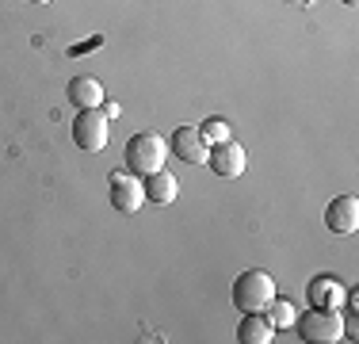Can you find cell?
<instances>
[{
    "mask_svg": "<svg viewBox=\"0 0 359 344\" xmlns=\"http://www.w3.org/2000/svg\"><path fill=\"white\" fill-rule=\"evenodd\" d=\"M107 184H111V206H115L118 214H138L142 206H145V184H142V176H134L130 168H115L107 176Z\"/></svg>",
    "mask_w": 359,
    "mask_h": 344,
    "instance_id": "obj_5",
    "label": "cell"
},
{
    "mask_svg": "<svg viewBox=\"0 0 359 344\" xmlns=\"http://www.w3.org/2000/svg\"><path fill=\"white\" fill-rule=\"evenodd\" d=\"M199 134H203V142H207V145H218V142H226V138H229V123H226V119H218V115H210L207 123L199 126Z\"/></svg>",
    "mask_w": 359,
    "mask_h": 344,
    "instance_id": "obj_14",
    "label": "cell"
},
{
    "mask_svg": "<svg viewBox=\"0 0 359 344\" xmlns=\"http://www.w3.org/2000/svg\"><path fill=\"white\" fill-rule=\"evenodd\" d=\"M302 340H313V344H337L344 340V317L340 310H329V306H310L302 317H294Z\"/></svg>",
    "mask_w": 359,
    "mask_h": 344,
    "instance_id": "obj_3",
    "label": "cell"
},
{
    "mask_svg": "<svg viewBox=\"0 0 359 344\" xmlns=\"http://www.w3.org/2000/svg\"><path fill=\"white\" fill-rule=\"evenodd\" d=\"M344 283L337 279V275H318V279H310V287H306V298H310V306H329V310H340L344 303Z\"/></svg>",
    "mask_w": 359,
    "mask_h": 344,
    "instance_id": "obj_9",
    "label": "cell"
},
{
    "mask_svg": "<svg viewBox=\"0 0 359 344\" xmlns=\"http://www.w3.org/2000/svg\"><path fill=\"white\" fill-rule=\"evenodd\" d=\"M344 4H355V0H344Z\"/></svg>",
    "mask_w": 359,
    "mask_h": 344,
    "instance_id": "obj_16",
    "label": "cell"
},
{
    "mask_svg": "<svg viewBox=\"0 0 359 344\" xmlns=\"http://www.w3.org/2000/svg\"><path fill=\"white\" fill-rule=\"evenodd\" d=\"M237 340H241V344H271V340H276V325H271L260 310H256V314H241Z\"/></svg>",
    "mask_w": 359,
    "mask_h": 344,
    "instance_id": "obj_11",
    "label": "cell"
},
{
    "mask_svg": "<svg viewBox=\"0 0 359 344\" xmlns=\"http://www.w3.org/2000/svg\"><path fill=\"white\" fill-rule=\"evenodd\" d=\"M126 168L134 172V176H149V172H157V168H165V157H168V145H165V138L161 134H153V131H142V134H134L130 142H126Z\"/></svg>",
    "mask_w": 359,
    "mask_h": 344,
    "instance_id": "obj_1",
    "label": "cell"
},
{
    "mask_svg": "<svg viewBox=\"0 0 359 344\" xmlns=\"http://www.w3.org/2000/svg\"><path fill=\"white\" fill-rule=\"evenodd\" d=\"M142 184H145V199H149V203H157V206H168V203H176V195H180V184H176V176H172V172H165V168L149 172V176H145Z\"/></svg>",
    "mask_w": 359,
    "mask_h": 344,
    "instance_id": "obj_10",
    "label": "cell"
},
{
    "mask_svg": "<svg viewBox=\"0 0 359 344\" xmlns=\"http://www.w3.org/2000/svg\"><path fill=\"white\" fill-rule=\"evenodd\" d=\"M264 310H268V314H264V317H268V322L271 325H276V329H287V325H294V303H287V298H271V303L268 306H264Z\"/></svg>",
    "mask_w": 359,
    "mask_h": 344,
    "instance_id": "obj_13",
    "label": "cell"
},
{
    "mask_svg": "<svg viewBox=\"0 0 359 344\" xmlns=\"http://www.w3.org/2000/svg\"><path fill=\"white\" fill-rule=\"evenodd\" d=\"M111 138V119L100 107H81L73 119V145L81 153H104Z\"/></svg>",
    "mask_w": 359,
    "mask_h": 344,
    "instance_id": "obj_4",
    "label": "cell"
},
{
    "mask_svg": "<svg viewBox=\"0 0 359 344\" xmlns=\"http://www.w3.org/2000/svg\"><path fill=\"white\" fill-rule=\"evenodd\" d=\"M276 298V279H271L264 268H249L233 279V306L241 314H256Z\"/></svg>",
    "mask_w": 359,
    "mask_h": 344,
    "instance_id": "obj_2",
    "label": "cell"
},
{
    "mask_svg": "<svg viewBox=\"0 0 359 344\" xmlns=\"http://www.w3.org/2000/svg\"><path fill=\"white\" fill-rule=\"evenodd\" d=\"M31 4H50V0H31Z\"/></svg>",
    "mask_w": 359,
    "mask_h": 344,
    "instance_id": "obj_15",
    "label": "cell"
},
{
    "mask_svg": "<svg viewBox=\"0 0 359 344\" xmlns=\"http://www.w3.org/2000/svg\"><path fill=\"white\" fill-rule=\"evenodd\" d=\"M65 96H69V103L76 111L81 107H100V103H104V84H100L96 77H73L69 88H65Z\"/></svg>",
    "mask_w": 359,
    "mask_h": 344,
    "instance_id": "obj_12",
    "label": "cell"
},
{
    "mask_svg": "<svg viewBox=\"0 0 359 344\" xmlns=\"http://www.w3.org/2000/svg\"><path fill=\"white\" fill-rule=\"evenodd\" d=\"M168 153H176L180 161H187V165H207L210 145L203 142L199 126H176L172 138H168Z\"/></svg>",
    "mask_w": 359,
    "mask_h": 344,
    "instance_id": "obj_7",
    "label": "cell"
},
{
    "mask_svg": "<svg viewBox=\"0 0 359 344\" xmlns=\"http://www.w3.org/2000/svg\"><path fill=\"white\" fill-rule=\"evenodd\" d=\"M207 165L215 168V176H241L245 168H249V153H245V145H237L233 138H226V142H218L215 150L207 153Z\"/></svg>",
    "mask_w": 359,
    "mask_h": 344,
    "instance_id": "obj_6",
    "label": "cell"
},
{
    "mask_svg": "<svg viewBox=\"0 0 359 344\" xmlns=\"http://www.w3.org/2000/svg\"><path fill=\"white\" fill-rule=\"evenodd\" d=\"M325 226L332 234H355L359 230V199L355 195H337L325 206Z\"/></svg>",
    "mask_w": 359,
    "mask_h": 344,
    "instance_id": "obj_8",
    "label": "cell"
}]
</instances>
